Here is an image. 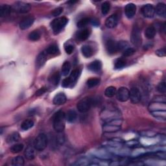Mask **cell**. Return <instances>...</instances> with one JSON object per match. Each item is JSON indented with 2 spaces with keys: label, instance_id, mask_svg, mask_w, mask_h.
Returning a JSON list of instances; mask_svg holds the SVG:
<instances>
[{
  "label": "cell",
  "instance_id": "obj_23",
  "mask_svg": "<svg viewBox=\"0 0 166 166\" xmlns=\"http://www.w3.org/2000/svg\"><path fill=\"white\" fill-rule=\"evenodd\" d=\"M13 8L8 5H3L0 7V16L1 17H6L11 13Z\"/></svg>",
  "mask_w": 166,
  "mask_h": 166
},
{
  "label": "cell",
  "instance_id": "obj_48",
  "mask_svg": "<svg viewBox=\"0 0 166 166\" xmlns=\"http://www.w3.org/2000/svg\"><path fill=\"white\" fill-rule=\"evenodd\" d=\"M62 12H63V8L60 7H57L55 9L53 10L51 14L53 17H58V16L61 15Z\"/></svg>",
  "mask_w": 166,
  "mask_h": 166
},
{
  "label": "cell",
  "instance_id": "obj_43",
  "mask_svg": "<svg viewBox=\"0 0 166 166\" xmlns=\"http://www.w3.org/2000/svg\"><path fill=\"white\" fill-rule=\"evenodd\" d=\"M135 50L134 49V48H132V47L127 48V49L124 51V53H123V57H130L135 54Z\"/></svg>",
  "mask_w": 166,
  "mask_h": 166
},
{
  "label": "cell",
  "instance_id": "obj_36",
  "mask_svg": "<svg viewBox=\"0 0 166 166\" xmlns=\"http://www.w3.org/2000/svg\"><path fill=\"white\" fill-rule=\"evenodd\" d=\"M24 163L25 161L24 158L21 156H18L12 160L11 164L13 166H22L24 165Z\"/></svg>",
  "mask_w": 166,
  "mask_h": 166
},
{
  "label": "cell",
  "instance_id": "obj_31",
  "mask_svg": "<svg viewBox=\"0 0 166 166\" xmlns=\"http://www.w3.org/2000/svg\"><path fill=\"white\" fill-rule=\"evenodd\" d=\"M35 125L34 121L32 120H26L22 122L21 125V128L23 131H28Z\"/></svg>",
  "mask_w": 166,
  "mask_h": 166
},
{
  "label": "cell",
  "instance_id": "obj_16",
  "mask_svg": "<svg viewBox=\"0 0 166 166\" xmlns=\"http://www.w3.org/2000/svg\"><path fill=\"white\" fill-rule=\"evenodd\" d=\"M136 13V6L134 3L127 4L125 8V13L128 18L134 17Z\"/></svg>",
  "mask_w": 166,
  "mask_h": 166
},
{
  "label": "cell",
  "instance_id": "obj_20",
  "mask_svg": "<svg viewBox=\"0 0 166 166\" xmlns=\"http://www.w3.org/2000/svg\"><path fill=\"white\" fill-rule=\"evenodd\" d=\"M103 130L104 132L106 133L116 132L121 130V126H117L110 124H105L103 127Z\"/></svg>",
  "mask_w": 166,
  "mask_h": 166
},
{
  "label": "cell",
  "instance_id": "obj_52",
  "mask_svg": "<svg viewBox=\"0 0 166 166\" xmlns=\"http://www.w3.org/2000/svg\"><path fill=\"white\" fill-rule=\"evenodd\" d=\"M64 141H65V139H64V135H58L57 137V142L58 143H59V144H63Z\"/></svg>",
  "mask_w": 166,
  "mask_h": 166
},
{
  "label": "cell",
  "instance_id": "obj_9",
  "mask_svg": "<svg viewBox=\"0 0 166 166\" xmlns=\"http://www.w3.org/2000/svg\"><path fill=\"white\" fill-rule=\"evenodd\" d=\"M129 99L134 104H137L140 102L142 99V94L140 90L138 88L133 87L129 91Z\"/></svg>",
  "mask_w": 166,
  "mask_h": 166
},
{
  "label": "cell",
  "instance_id": "obj_32",
  "mask_svg": "<svg viewBox=\"0 0 166 166\" xmlns=\"http://www.w3.org/2000/svg\"><path fill=\"white\" fill-rule=\"evenodd\" d=\"M71 69V64L68 61H65L62 66L61 73L63 76H67Z\"/></svg>",
  "mask_w": 166,
  "mask_h": 166
},
{
  "label": "cell",
  "instance_id": "obj_5",
  "mask_svg": "<svg viewBox=\"0 0 166 166\" xmlns=\"http://www.w3.org/2000/svg\"><path fill=\"white\" fill-rule=\"evenodd\" d=\"M131 42L134 46L138 47L142 44V39L141 35V29L136 25H134L132 34H131Z\"/></svg>",
  "mask_w": 166,
  "mask_h": 166
},
{
  "label": "cell",
  "instance_id": "obj_53",
  "mask_svg": "<svg viewBox=\"0 0 166 166\" xmlns=\"http://www.w3.org/2000/svg\"><path fill=\"white\" fill-rule=\"evenodd\" d=\"M143 134L142 136H147L149 138H152V137H154V136H156V134L152 131H146V132H143Z\"/></svg>",
  "mask_w": 166,
  "mask_h": 166
},
{
  "label": "cell",
  "instance_id": "obj_30",
  "mask_svg": "<svg viewBox=\"0 0 166 166\" xmlns=\"http://www.w3.org/2000/svg\"><path fill=\"white\" fill-rule=\"evenodd\" d=\"M117 92V89L116 87H112V86H110V87H107L105 91V95L106 97L111 98H113L114 95H116Z\"/></svg>",
  "mask_w": 166,
  "mask_h": 166
},
{
  "label": "cell",
  "instance_id": "obj_7",
  "mask_svg": "<svg viewBox=\"0 0 166 166\" xmlns=\"http://www.w3.org/2000/svg\"><path fill=\"white\" fill-rule=\"evenodd\" d=\"M129 94L130 92L127 88L121 87L118 90H117L116 95L117 100L120 101V102H126L129 99Z\"/></svg>",
  "mask_w": 166,
  "mask_h": 166
},
{
  "label": "cell",
  "instance_id": "obj_41",
  "mask_svg": "<svg viewBox=\"0 0 166 166\" xmlns=\"http://www.w3.org/2000/svg\"><path fill=\"white\" fill-rule=\"evenodd\" d=\"M110 9V4L108 2H104L101 5V13L103 15H106Z\"/></svg>",
  "mask_w": 166,
  "mask_h": 166
},
{
  "label": "cell",
  "instance_id": "obj_35",
  "mask_svg": "<svg viewBox=\"0 0 166 166\" xmlns=\"http://www.w3.org/2000/svg\"><path fill=\"white\" fill-rule=\"evenodd\" d=\"M24 147V144L22 143H16L14 145H13L10 149V151L11 153L16 154V153H20L21 151H23Z\"/></svg>",
  "mask_w": 166,
  "mask_h": 166
},
{
  "label": "cell",
  "instance_id": "obj_21",
  "mask_svg": "<svg viewBox=\"0 0 166 166\" xmlns=\"http://www.w3.org/2000/svg\"><path fill=\"white\" fill-rule=\"evenodd\" d=\"M155 13H157L159 17L165 18L166 16V7L163 3H159L157 4L155 9Z\"/></svg>",
  "mask_w": 166,
  "mask_h": 166
},
{
  "label": "cell",
  "instance_id": "obj_34",
  "mask_svg": "<svg viewBox=\"0 0 166 166\" xmlns=\"http://www.w3.org/2000/svg\"><path fill=\"white\" fill-rule=\"evenodd\" d=\"M40 33L39 31L35 30L32 31L31 33H29L28 35V39L30 41H33V42H36L40 40Z\"/></svg>",
  "mask_w": 166,
  "mask_h": 166
},
{
  "label": "cell",
  "instance_id": "obj_12",
  "mask_svg": "<svg viewBox=\"0 0 166 166\" xmlns=\"http://www.w3.org/2000/svg\"><path fill=\"white\" fill-rule=\"evenodd\" d=\"M117 24H118V17L116 14L111 15L110 17L106 20L105 21V25L106 26V28L109 29L116 28Z\"/></svg>",
  "mask_w": 166,
  "mask_h": 166
},
{
  "label": "cell",
  "instance_id": "obj_25",
  "mask_svg": "<svg viewBox=\"0 0 166 166\" xmlns=\"http://www.w3.org/2000/svg\"><path fill=\"white\" fill-rule=\"evenodd\" d=\"M77 117V112L73 110H69L66 114V121L69 123H73L76 121Z\"/></svg>",
  "mask_w": 166,
  "mask_h": 166
},
{
  "label": "cell",
  "instance_id": "obj_18",
  "mask_svg": "<svg viewBox=\"0 0 166 166\" xmlns=\"http://www.w3.org/2000/svg\"><path fill=\"white\" fill-rule=\"evenodd\" d=\"M90 35V31L87 28H85L78 31L76 35V37L80 41H84L89 38Z\"/></svg>",
  "mask_w": 166,
  "mask_h": 166
},
{
  "label": "cell",
  "instance_id": "obj_14",
  "mask_svg": "<svg viewBox=\"0 0 166 166\" xmlns=\"http://www.w3.org/2000/svg\"><path fill=\"white\" fill-rule=\"evenodd\" d=\"M106 50L109 54L113 55L117 51V42L113 40H109L106 42Z\"/></svg>",
  "mask_w": 166,
  "mask_h": 166
},
{
  "label": "cell",
  "instance_id": "obj_51",
  "mask_svg": "<svg viewBox=\"0 0 166 166\" xmlns=\"http://www.w3.org/2000/svg\"><path fill=\"white\" fill-rule=\"evenodd\" d=\"M126 144L129 147H136L139 145V142L137 140H130L126 142Z\"/></svg>",
  "mask_w": 166,
  "mask_h": 166
},
{
  "label": "cell",
  "instance_id": "obj_45",
  "mask_svg": "<svg viewBox=\"0 0 166 166\" xmlns=\"http://www.w3.org/2000/svg\"><path fill=\"white\" fill-rule=\"evenodd\" d=\"M75 49V47L72 44H68L64 47V50H65L66 53L68 55H71Z\"/></svg>",
  "mask_w": 166,
  "mask_h": 166
},
{
  "label": "cell",
  "instance_id": "obj_19",
  "mask_svg": "<svg viewBox=\"0 0 166 166\" xmlns=\"http://www.w3.org/2000/svg\"><path fill=\"white\" fill-rule=\"evenodd\" d=\"M88 68L90 71L95 73H98L101 71V68H102V63H101L100 61L96 60L91 62L88 65Z\"/></svg>",
  "mask_w": 166,
  "mask_h": 166
},
{
  "label": "cell",
  "instance_id": "obj_42",
  "mask_svg": "<svg viewBox=\"0 0 166 166\" xmlns=\"http://www.w3.org/2000/svg\"><path fill=\"white\" fill-rule=\"evenodd\" d=\"M128 46V42L126 41H120L117 43V51H125L127 49V47Z\"/></svg>",
  "mask_w": 166,
  "mask_h": 166
},
{
  "label": "cell",
  "instance_id": "obj_44",
  "mask_svg": "<svg viewBox=\"0 0 166 166\" xmlns=\"http://www.w3.org/2000/svg\"><path fill=\"white\" fill-rule=\"evenodd\" d=\"M157 90L161 94H165L166 92V85H165V83L164 82H161L158 84V85L157 86Z\"/></svg>",
  "mask_w": 166,
  "mask_h": 166
},
{
  "label": "cell",
  "instance_id": "obj_50",
  "mask_svg": "<svg viewBox=\"0 0 166 166\" xmlns=\"http://www.w3.org/2000/svg\"><path fill=\"white\" fill-rule=\"evenodd\" d=\"M46 91H47V88L46 87H42L36 91L35 93V95L37 96V97H39V96L45 94Z\"/></svg>",
  "mask_w": 166,
  "mask_h": 166
},
{
  "label": "cell",
  "instance_id": "obj_17",
  "mask_svg": "<svg viewBox=\"0 0 166 166\" xmlns=\"http://www.w3.org/2000/svg\"><path fill=\"white\" fill-rule=\"evenodd\" d=\"M67 101V98L66 95L62 92L58 93L55 95L53 98V103L55 105H62L65 104Z\"/></svg>",
  "mask_w": 166,
  "mask_h": 166
},
{
  "label": "cell",
  "instance_id": "obj_10",
  "mask_svg": "<svg viewBox=\"0 0 166 166\" xmlns=\"http://www.w3.org/2000/svg\"><path fill=\"white\" fill-rule=\"evenodd\" d=\"M141 12L144 17L152 18L155 14V8L151 4H146L142 7Z\"/></svg>",
  "mask_w": 166,
  "mask_h": 166
},
{
  "label": "cell",
  "instance_id": "obj_46",
  "mask_svg": "<svg viewBox=\"0 0 166 166\" xmlns=\"http://www.w3.org/2000/svg\"><path fill=\"white\" fill-rule=\"evenodd\" d=\"M62 87L63 88H68V87H72V84L70 80H69V77L65 78L63 79L62 83Z\"/></svg>",
  "mask_w": 166,
  "mask_h": 166
},
{
  "label": "cell",
  "instance_id": "obj_33",
  "mask_svg": "<svg viewBox=\"0 0 166 166\" xmlns=\"http://www.w3.org/2000/svg\"><path fill=\"white\" fill-rule=\"evenodd\" d=\"M48 55H57L59 53V49L56 44H51L47 47L46 50Z\"/></svg>",
  "mask_w": 166,
  "mask_h": 166
},
{
  "label": "cell",
  "instance_id": "obj_2",
  "mask_svg": "<svg viewBox=\"0 0 166 166\" xmlns=\"http://www.w3.org/2000/svg\"><path fill=\"white\" fill-rule=\"evenodd\" d=\"M68 22V20L66 17H60L53 20L51 23V27L54 34L57 35L59 33L66 25Z\"/></svg>",
  "mask_w": 166,
  "mask_h": 166
},
{
  "label": "cell",
  "instance_id": "obj_28",
  "mask_svg": "<svg viewBox=\"0 0 166 166\" xmlns=\"http://www.w3.org/2000/svg\"><path fill=\"white\" fill-rule=\"evenodd\" d=\"M60 79H61V76L59 74V72H56L55 73H53V74H51V76L49 78V81L50 83H51L52 84L57 86L58 84V83H59L60 81Z\"/></svg>",
  "mask_w": 166,
  "mask_h": 166
},
{
  "label": "cell",
  "instance_id": "obj_29",
  "mask_svg": "<svg viewBox=\"0 0 166 166\" xmlns=\"http://www.w3.org/2000/svg\"><path fill=\"white\" fill-rule=\"evenodd\" d=\"M24 155L26 159H28L29 160H33L35 157V154L33 148H32L31 147H27L24 151Z\"/></svg>",
  "mask_w": 166,
  "mask_h": 166
},
{
  "label": "cell",
  "instance_id": "obj_11",
  "mask_svg": "<svg viewBox=\"0 0 166 166\" xmlns=\"http://www.w3.org/2000/svg\"><path fill=\"white\" fill-rule=\"evenodd\" d=\"M35 18L33 17H28L25 18L20 21L19 24L20 29L21 30H26L29 29L33 24Z\"/></svg>",
  "mask_w": 166,
  "mask_h": 166
},
{
  "label": "cell",
  "instance_id": "obj_8",
  "mask_svg": "<svg viewBox=\"0 0 166 166\" xmlns=\"http://www.w3.org/2000/svg\"><path fill=\"white\" fill-rule=\"evenodd\" d=\"M13 10L19 13H27L31 9V5L24 2H17L13 6Z\"/></svg>",
  "mask_w": 166,
  "mask_h": 166
},
{
  "label": "cell",
  "instance_id": "obj_39",
  "mask_svg": "<svg viewBox=\"0 0 166 166\" xmlns=\"http://www.w3.org/2000/svg\"><path fill=\"white\" fill-rule=\"evenodd\" d=\"M127 64V61L124 58H121L117 59L115 62L114 66L116 69H120L122 68H124Z\"/></svg>",
  "mask_w": 166,
  "mask_h": 166
},
{
  "label": "cell",
  "instance_id": "obj_47",
  "mask_svg": "<svg viewBox=\"0 0 166 166\" xmlns=\"http://www.w3.org/2000/svg\"><path fill=\"white\" fill-rule=\"evenodd\" d=\"M155 54H156L157 56L160 57H163L166 55V53H165V47L161 48V49H159L155 51Z\"/></svg>",
  "mask_w": 166,
  "mask_h": 166
},
{
  "label": "cell",
  "instance_id": "obj_1",
  "mask_svg": "<svg viewBox=\"0 0 166 166\" xmlns=\"http://www.w3.org/2000/svg\"><path fill=\"white\" fill-rule=\"evenodd\" d=\"M66 114L63 111H58L55 114L53 119V125L54 129L57 132H61L64 130L66 125Z\"/></svg>",
  "mask_w": 166,
  "mask_h": 166
},
{
  "label": "cell",
  "instance_id": "obj_3",
  "mask_svg": "<svg viewBox=\"0 0 166 166\" xmlns=\"http://www.w3.org/2000/svg\"><path fill=\"white\" fill-rule=\"evenodd\" d=\"M48 143L47 137L44 133H42L37 136L35 139L33 146L34 148L39 151H42L47 147Z\"/></svg>",
  "mask_w": 166,
  "mask_h": 166
},
{
  "label": "cell",
  "instance_id": "obj_24",
  "mask_svg": "<svg viewBox=\"0 0 166 166\" xmlns=\"http://www.w3.org/2000/svg\"><path fill=\"white\" fill-rule=\"evenodd\" d=\"M81 52L83 55L86 58H90L93 55L92 48L88 45H84L82 46Z\"/></svg>",
  "mask_w": 166,
  "mask_h": 166
},
{
  "label": "cell",
  "instance_id": "obj_37",
  "mask_svg": "<svg viewBox=\"0 0 166 166\" xmlns=\"http://www.w3.org/2000/svg\"><path fill=\"white\" fill-rule=\"evenodd\" d=\"M100 83V79L98 78H91L89 79L87 82V87L90 88H94L96 86L98 85Z\"/></svg>",
  "mask_w": 166,
  "mask_h": 166
},
{
  "label": "cell",
  "instance_id": "obj_26",
  "mask_svg": "<svg viewBox=\"0 0 166 166\" xmlns=\"http://www.w3.org/2000/svg\"><path fill=\"white\" fill-rule=\"evenodd\" d=\"M157 30L153 26H149L145 31V35L148 39H153L156 35Z\"/></svg>",
  "mask_w": 166,
  "mask_h": 166
},
{
  "label": "cell",
  "instance_id": "obj_4",
  "mask_svg": "<svg viewBox=\"0 0 166 166\" xmlns=\"http://www.w3.org/2000/svg\"><path fill=\"white\" fill-rule=\"evenodd\" d=\"M93 105V99L90 98H84L77 104V109L81 113H86L90 110Z\"/></svg>",
  "mask_w": 166,
  "mask_h": 166
},
{
  "label": "cell",
  "instance_id": "obj_13",
  "mask_svg": "<svg viewBox=\"0 0 166 166\" xmlns=\"http://www.w3.org/2000/svg\"><path fill=\"white\" fill-rule=\"evenodd\" d=\"M165 109H166L165 103L153 101V102L151 103L149 105V110L150 112L158 110H165Z\"/></svg>",
  "mask_w": 166,
  "mask_h": 166
},
{
  "label": "cell",
  "instance_id": "obj_22",
  "mask_svg": "<svg viewBox=\"0 0 166 166\" xmlns=\"http://www.w3.org/2000/svg\"><path fill=\"white\" fill-rule=\"evenodd\" d=\"M80 75H81V71L79 69H75L72 72V73L69 75L68 77L69 80H70L72 87L73 86L74 84H76L79 79V77H80Z\"/></svg>",
  "mask_w": 166,
  "mask_h": 166
},
{
  "label": "cell",
  "instance_id": "obj_40",
  "mask_svg": "<svg viewBox=\"0 0 166 166\" xmlns=\"http://www.w3.org/2000/svg\"><path fill=\"white\" fill-rule=\"evenodd\" d=\"M151 114L157 118H162L165 120L166 116L165 110H158V111H154L151 112Z\"/></svg>",
  "mask_w": 166,
  "mask_h": 166
},
{
  "label": "cell",
  "instance_id": "obj_38",
  "mask_svg": "<svg viewBox=\"0 0 166 166\" xmlns=\"http://www.w3.org/2000/svg\"><path fill=\"white\" fill-rule=\"evenodd\" d=\"M91 19L90 18H84L80 20L77 24V28L79 29H84L89 23H90Z\"/></svg>",
  "mask_w": 166,
  "mask_h": 166
},
{
  "label": "cell",
  "instance_id": "obj_49",
  "mask_svg": "<svg viewBox=\"0 0 166 166\" xmlns=\"http://www.w3.org/2000/svg\"><path fill=\"white\" fill-rule=\"evenodd\" d=\"M76 165H90L89 160H88L87 159H86V158H81V159L79 160V161H77V162L76 163Z\"/></svg>",
  "mask_w": 166,
  "mask_h": 166
},
{
  "label": "cell",
  "instance_id": "obj_15",
  "mask_svg": "<svg viewBox=\"0 0 166 166\" xmlns=\"http://www.w3.org/2000/svg\"><path fill=\"white\" fill-rule=\"evenodd\" d=\"M47 55L48 54L46 50L41 52L38 55V57H36V66L37 68H40L44 66V65L47 61Z\"/></svg>",
  "mask_w": 166,
  "mask_h": 166
},
{
  "label": "cell",
  "instance_id": "obj_54",
  "mask_svg": "<svg viewBox=\"0 0 166 166\" xmlns=\"http://www.w3.org/2000/svg\"><path fill=\"white\" fill-rule=\"evenodd\" d=\"M90 23L92 24V25H94V26H96V27L98 26L99 25V21L98 20H95V19H94V20L91 19Z\"/></svg>",
  "mask_w": 166,
  "mask_h": 166
},
{
  "label": "cell",
  "instance_id": "obj_6",
  "mask_svg": "<svg viewBox=\"0 0 166 166\" xmlns=\"http://www.w3.org/2000/svg\"><path fill=\"white\" fill-rule=\"evenodd\" d=\"M120 113L116 110H105L101 114V117L105 123L109 122L110 121L113 120L114 119L120 118Z\"/></svg>",
  "mask_w": 166,
  "mask_h": 166
},
{
  "label": "cell",
  "instance_id": "obj_27",
  "mask_svg": "<svg viewBox=\"0 0 166 166\" xmlns=\"http://www.w3.org/2000/svg\"><path fill=\"white\" fill-rule=\"evenodd\" d=\"M20 140V134L17 132H14L10 135L7 138V142L8 143H13L18 142Z\"/></svg>",
  "mask_w": 166,
  "mask_h": 166
}]
</instances>
